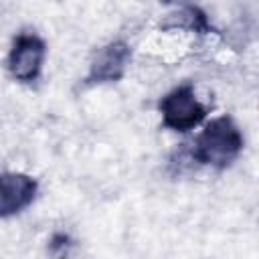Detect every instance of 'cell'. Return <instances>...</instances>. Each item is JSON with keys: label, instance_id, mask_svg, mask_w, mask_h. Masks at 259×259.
Returning a JSON list of instances; mask_svg holds the SVG:
<instances>
[{"label": "cell", "instance_id": "obj_2", "mask_svg": "<svg viewBox=\"0 0 259 259\" xmlns=\"http://www.w3.org/2000/svg\"><path fill=\"white\" fill-rule=\"evenodd\" d=\"M162 125L172 132H190L206 117V105L196 97L192 83H182L168 91L158 103Z\"/></svg>", "mask_w": 259, "mask_h": 259}, {"label": "cell", "instance_id": "obj_4", "mask_svg": "<svg viewBox=\"0 0 259 259\" xmlns=\"http://www.w3.org/2000/svg\"><path fill=\"white\" fill-rule=\"evenodd\" d=\"M130 61H132V47L125 40H111L95 53L83 83L85 85L115 83L125 75Z\"/></svg>", "mask_w": 259, "mask_h": 259}, {"label": "cell", "instance_id": "obj_1", "mask_svg": "<svg viewBox=\"0 0 259 259\" xmlns=\"http://www.w3.org/2000/svg\"><path fill=\"white\" fill-rule=\"evenodd\" d=\"M245 140L237 123L229 115H221L204 125L192 146V158L217 170L229 168L243 152Z\"/></svg>", "mask_w": 259, "mask_h": 259}, {"label": "cell", "instance_id": "obj_5", "mask_svg": "<svg viewBox=\"0 0 259 259\" xmlns=\"http://www.w3.org/2000/svg\"><path fill=\"white\" fill-rule=\"evenodd\" d=\"M38 184L32 176L22 172L0 174V219L24 210L36 196Z\"/></svg>", "mask_w": 259, "mask_h": 259}, {"label": "cell", "instance_id": "obj_6", "mask_svg": "<svg viewBox=\"0 0 259 259\" xmlns=\"http://www.w3.org/2000/svg\"><path fill=\"white\" fill-rule=\"evenodd\" d=\"M164 30H190V32H196V34H208L212 32V24L206 16V12L198 6H184L180 8L178 12L170 14L162 24H160Z\"/></svg>", "mask_w": 259, "mask_h": 259}, {"label": "cell", "instance_id": "obj_3", "mask_svg": "<svg viewBox=\"0 0 259 259\" xmlns=\"http://www.w3.org/2000/svg\"><path fill=\"white\" fill-rule=\"evenodd\" d=\"M47 55L45 40L34 32H20L14 36L8 53V71L20 83H32L40 77Z\"/></svg>", "mask_w": 259, "mask_h": 259}, {"label": "cell", "instance_id": "obj_7", "mask_svg": "<svg viewBox=\"0 0 259 259\" xmlns=\"http://www.w3.org/2000/svg\"><path fill=\"white\" fill-rule=\"evenodd\" d=\"M160 2H164V4H174V2H180V0H160Z\"/></svg>", "mask_w": 259, "mask_h": 259}]
</instances>
